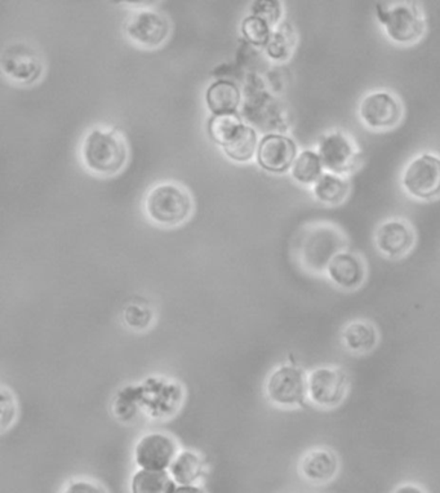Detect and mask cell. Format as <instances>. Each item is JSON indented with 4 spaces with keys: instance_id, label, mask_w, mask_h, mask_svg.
I'll list each match as a JSON object with an SVG mask.
<instances>
[{
    "instance_id": "6da1fadb",
    "label": "cell",
    "mask_w": 440,
    "mask_h": 493,
    "mask_svg": "<svg viewBox=\"0 0 440 493\" xmlns=\"http://www.w3.org/2000/svg\"><path fill=\"white\" fill-rule=\"evenodd\" d=\"M84 164L101 176H113L122 171L128 151L125 139L114 131L93 129L84 139L82 148Z\"/></svg>"
},
{
    "instance_id": "7a4b0ae2",
    "label": "cell",
    "mask_w": 440,
    "mask_h": 493,
    "mask_svg": "<svg viewBox=\"0 0 440 493\" xmlns=\"http://www.w3.org/2000/svg\"><path fill=\"white\" fill-rule=\"evenodd\" d=\"M376 13L393 42L407 46L421 39L425 22L415 2H380L376 4Z\"/></svg>"
},
{
    "instance_id": "3957f363",
    "label": "cell",
    "mask_w": 440,
    "mask_h": 493,
    "mask_svg": "<svg viewBox=\"0 0 440 493\" xmlns=\"http://www.w3.org/2000/svg\"><path fill=\"white\" fill-rule=\"evenodd\" d=\"M141 412L152 419H167L178 412L185 398L183 386L175 380L149 377L137 384Z\"/></svg>"
},
{
    "instance_id": "277c9868",
    "label": "cell",
    "mask_w": 440,
    "mask_h": 493,
    "mask_svg": "<svg viewBox=\"0 0 440 493\" xmlns=\"http://www.w3.org/2000/svg\"><path fill=\"white\" fill-rule=\"evenodd\" d=\"M145 208L149 217L157 224L180 225L192 212V199L184 187L176 184H161L149 192Z\"/></svg>"
},
{
    "instance_id": "5b68a950",
    "label": "cell",
    "mask_w": 440,
    "mask_h": 493,
    "mask_svg": "<svg viewBox=\"0 0 440 493\" xmlns=\"http://www.w3.org/2000/svg\"><path fill=\"white\" fill-rule=\"evenodd\" d=\"M265 394L280 408L304 407L307 399V376L296 365H281L266 378Z\"/></svg>"
},
{
    "instance_id": "8992f818",
    "label": "cell",
    "mask_w": 440,
    "mask_h": 493,
    "mask_svg": "<svg viewBox=\"0 0 440 493\" xmlns=\"http://www.w3.org/2000/svg\"><path fill=\"white\" fill-rule=\"evenodd\" d=\"M177 440L161 431H149L137 439L134 448V462L137 469L152 471H168L177 456Z\"/></svg>"
},
{
    "instance_id": "52a82bcc",
    "label": "cell",
    "mask_w": 440,
    "mask_h": 493,
    "mask_svg": "<svg viewBox=\"0 0 440 493\" xmlns=\"http://www.w3.org/2000/svg\"><path fill=\"white\" fill-rule=\"evenodd\" d=\"M348 390L349 376L339 367H319L307 376V399L316 407L340 406Z\"/></svg>"
},
{
    "instance_id": "ba28073f",
    "label": "cell",
    "mask_w": 440,
    "mask_h": 493,
    "mask_svg": "<svg viewBox=\"0 0 440 493\" xmlns=\"http://www.w3.org/2000/svg\"><path fill=\"white\" fill-rule=\"evenodd\" d=\"M406 192L421 201L440 196V158L433 154L418 155L410 161L403 175Z\"/></svg>"
},
{
    "instance_id": "9c48e42d",
    "label": "cell",
    "mask_w": 440,
    "mask_h": 493,
    "mask_svg": "<svg viewBox=\"0 0 440 493\" xmlns=\"http://www.w3.org/2000/svg\"><path fill=\"white\" fill-rule=\"evenodd\" d=\"M318 155L323 169L328 173L346 176L357 169L360 155L353 141L344 132L334 131L319 141Z\"/></svg>"
},
{
    "instance_id": "30bf717a",
    "label": "cell",
    "mask_w": 440,
    "mask_h": 493,
    "mask_svg": "<svg viewBox=\"0 0 440 493\" xmlns=\"http://www.w3.org/2000/svg\"><path fill=\"white\" fill-rule=\"evenodd\" d=\"M359 116L367 127L377 131L394 128L401 119V102L386 91H376L362 99Z\"/></svg>"
},
{
    "instance_id": "8fae6325",
    "label": "cell",
    "mask_w": 440,
    "mask_h": 493,
    "mask_svg": "<svg viewBox=\"0 0 440 493\" xmlns=\"http://www.w3.org/2000/svg\"><path fill=\"white\" fill-rule=\"evenodd\" d=\"M298 155V145L295 141L283 134H268L258 143V164L268 172L289 171L292 169Z\"/></svg>"
},
{
    "instance_id": "7c38bea8",
    "label": "cell",
    "mask_w": 440,
    "mask_h": 493,
    "mask_svg": "<svg viewBox=\"0 0 440 493\" xmlns=\"http://www.w3.org/2000/svg\"><path fill=\"white\" fill-rule=\"evenodd\" d=\"M2 69L12 81L32 83L42 74V63L38 55L25 44H12L2 57Z\"/></svg>"
},
{
    "instance_id": "4fadbf2b",
    "label": "cell",
    "mask_w": 440,
    "mask_h": 493,
    "mask_svg": "<svg viewBox=\"0 0 440 493\" xmlns=\"http://www.w3.org/2000/svg\"><path fill=\"white\" fill-rule=\"evenodd\" d=\"M125 30L134 42L148 48H155L168 38L169 23L158 12L145 10L134 14Z\"/></svg>"
},
{
    "instance_id": "5bb4252c",
    "label": "cell",
    "mask_w": 440,
    "mask_h": 493,
    "mask_svg": "<svg viewBox=\"0 0 440 493\" xmlns=\"http://www.w3.org/2000/svg\"><path fill=\"white\" fill-rule=\"evenodd\" d=\"M415 243L412 229L406 222L390 220L378 228L376 233L377 248L385 256L401 258L406 256Z\"/></svg>"
},
{
    "instance_id": "9a60e30c",
    "label": "cell",
    "mask_w": 440,
    "mask_h": 493,
    "mask_svg": "<svg viewBox=\"0 0 440 493\" xmlns=\"http://www.w3.org/2000/svg\"><path fill=\"white\" fill-rule=\"evenodd\" d=\"M325 270L328 278L342 290L359 289L366 278L365 264L350 252H337Z\"/></svg>"
},
{
    "instance_id": "2e32d148",
    "label": "cell",
    "mask_w": 440,
    "mask_h": 493,
    "mask_svg": "<svg viewBox=\"0 0 440 493\" xmlns=\"http://www.w3.org/2000/svg\"><path fill=\"white\" fill-rule=\"evenodd\" d=\"M339 457L330 448H314L302 457L298 471L304 480L314 484L332 480L339 471Z\"/></svg>"
},
{
    "instance_id": "e0dca14e",
    "label": "cell",
    "mask_w": 440,
    "mask_h": 493,
    "mask_svg": "<svg viewBox=\"0 0 440 493\" xmlns=\"http://www.w3.org/2000/svg\"><path fill=\"white\" fill-rule=\"evenodd\" d=\"M168 472L177 486H195L205 474L203 457L195 451L180 450Z\"/></svg>"
},
{
    "instance_id": "ac0fdd59",
    "label": "cell",
    "mask_w": 440,
    "mask_h": 493,
    "mask_svg": "<svg viewBox=\"0 0 440 493\" xmlns=\"http://www.w3.org/2000/svg\"><path fill=\"white\" fill-rule=\"evenodd\" d=\"M341 342L350 353L366 354L376 348L378 333L372 323L354 321L349 323L342 331Z\"/></svg>"
},
{
    "instance_id": "d6986e66",
    "label": "cell",
    "mask_w": 440,
    "mask_h": 493,
    "mask_svg": "<svg viewBox=\"0 0 440 493\" xmlns=\"http://www.w3.org/2000/svg\"><path fill=\"white\" fill-rule=\"evenodd\" d=\"M207 107L215 116L236 114L240 104V91L233 82L220 81L208 88Z\"/></svg>"
},
{
    "instance_id": "ffe728a7",
    "label": "cell",
    "mask_w": 440,
    "mask_h": 493,
    "mask_svg": "<svg viewBox=\"0 0 440 493\" xmlns=\"http://www.w3.org/2000/svg\"><path fill=\"white\" fill-rule=\"evenodd\" d=\"M177 484L168 471L137 469L129 482V493H173Z\"/></svg>"
},
{
    "instance_id": "44dd1931",
    "label": "cell",
    "mask_w": 440,
    "mask_h": 493,
    "mask_svg": "<svg viewBox=\"0 0 440 493\" xmlns=\"http://www.w3.org/2000/svg\"><path fill=\"white\" fill-rule=\"evenodd\" d=\"M348 181H345L341 176L332 175V173H323L322 177L314 184L313 192L315 198L322 203L328 205H339L345 201L348 196Z\"/></svg>"
},
{
    "instance_id": "7402d4cb",
    "label": "cell",
    "mask_w": 440,
    "mask_h": 493,
    "mask_svg": "<svg viewBox=\"0 0 440 493\" xmlns=\"http://www.w3.org/2000/svg\"><path fill=\"white\" fill-rule=\"evenodd\" d=\"M114 418L122 424H131L136 421L141 412L139 394H137L136 385H127L116 392L114 395L113 403H111Z\"/></svg>"
},
{
    "instance_id": "603a6c76",
    "label": "cell",
    "mask_w": 440,
    "mask_h": 493,
    "mask_svg": "<svg viewBox=\"0 0 440 493\" xmlns=\"http://www.w3.org/2000/svg\"><path fill=\"white\" fill-rule=\"evenodd\" d=\"M323 166L318 152L304 151L298 155L290 173L292 177L301 185H314L323 175Z\"/></svg>"
},
{
    "instance_id": "cb8c5ba5",
    "label": "cell",
    "mask_w": 440,
    "mask_h": 493,
    "mask_svg": "<svg viewBox=\"0 0 440 493\" xmlns=\"http://www.w3.org/2000/svg\"><path fill=\"white\" fill-rule=\"evenodd\" d=\"M258 149L257 134L254 128L242 125L233 140L225 146L224 151L230 160L247 161L252 160Z\"/></svg>"
},
{
    "instance_id": "d4e9b609",
    "label": "cell",
    "mask_w": 440,
    "mask_h": 493,
    "mask_svg": "<svg viewBox=\"0 0 440 493\" xmlns=\"http://www.w3.org/2000/svg\"><path fill=\"white\" fill-rule=\"evenodd\" d=\"M243 123L236 114H226V116H215L208 123V134L212 137L217 145L225 148L237 131L242 128Z\"/></svg>"
},
{
    "instance_id": "484cf974",
    "label": "cell",
    "mask_w": 440,
    "mask_h": 493,
    "mask_svg": "<svg viewBox=\"0 0 440 493\" xmlns=\"http://www.w3.org/2000/svg\"><path fill=\"white\" fill-rule=\"evenodd\" d=\"M242 31L246 39L257 47L268 46L272 34L268 23L256 16H249L243 22Z\"/></svg>"
},
{
    "instance_id": "4316f807",
    "label": "cell",
    "mask_w": 440,
    "mask_h": 493,
    "mask_svg": "<svg viewBox=\"0 0 440 493\" xmlns=\"http://www.w3.org/2000/svg\"><path fill=\"white\" fill-rule=\"evenodd\" d=\"M152 311L140 304H131L123 311V321L132 331H146L152 321Z\"/></svg>"
},
{
    "instance_id": "83f0119b",
    "label": "cell",
    "mask_w": 440,
    "mask_h": 493,
    "mask_svg": "<svg viewBox=\"0 0 440 493\" xmlns=\"http://www.w3.org/2000/svg\"><path fill=\"white\" fill-rule=\"evenodd\" d=\"M252 16H256L268 23L270 28L277 25L281 17V7L280 2H272V0H261L255 2L252 5Z\"/></svg>"
},
{
    "instance_id": "f1b7e54d",
    "label": "cell",
    "mask_w": 440,
    "mask_h": 493,
    "mask_svg": "<svg viewBox=\"0 0 440 493\" xmlns=\"http://www.w3.org/2000/svg\"><path fill=\"white\" fill-rule=\"evenodd\" d=\"M0 404H2V431L5 433L16 422L17 416H19V406H17L16 398L7 387H2V402H0Z\"/></svg>"
},
{
    "instance_id": "f546056e",
    "label": "cell",
    "mask_w": 440,
    "mask_h": 493,
    "mask_svg": "<svg viewBox=\"0 0 440 493\" xmlns=\"http://www.w3.org/2000/svg\"><path fill=\"white\" fill-rule=\"evenodd\" d=\"M290 49H292V42H290L289 34L283 31L272 32L268 46H266V51L272 60H286L290 54Z\"/></svg>"
},
{
    "instance_id": "4dcf8cb0",
    "label": "cell",
    "mask_w": 440,
    "mask_h": 493,
    "mask_svg": "<svg viewBox=\"0 0 440 493\" xmlns=\"http://www.w3.org/2000/svg\"><path fill=\"white\" fill-rule=\"evenodd\" d=\"M61 493H108L101 483L88 478H75L69 480Z\"/></svg>"
},
{
    "instance_id": "1f68e13d",
    "label": "cell",
    "mask_w": 440,
    "mask_h": 493,
    "mask_svg": "<svg viewBox=\"0 0 440 493\" xmlns=\"http://www.w3.org/2000/svg\"><path fill=\"white\" fill-rule=\"evenodd\" d=\"M393 493H425L421 487L416 486V484L406 483L399 486Z\"/></svg>"
},
{
    "instance_id": "d6a6232c",
    "label": "cell",
    "mask_w": 440,
    "mask_h": 493,
    "mask_svg": "<svg viewBox=\"0 0 440 493\" xmlns=\"http://www.w3.org/2000/svg\"><path fill=\"white\" fill-rule=\"evenodd\" d=\"M173 493H205L199 486H177Z\"/></svg>"
}]
</instances>
